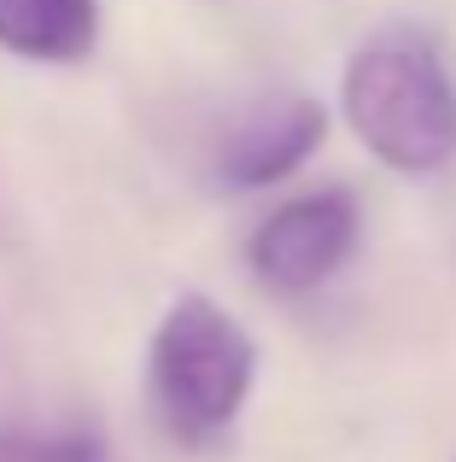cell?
I'll return each instance as SVG.
<instances>
[{
	"instance_id": "1",
	"label": "cell",
	"mask_w": 456,
	"mask_h": 462,
	"mask_svg": "<svg viewBox=\"0 0 456 462\" xmlns=\"http://www.w3.org/2000/svg\"><path fill=\"white\" fill-rule=\"evenodd\" d=\"M340 106L351 135L363 141L380 164L404 176L451 164L456 152V82L445 70L439 42L422 23H387L363 35L345 59Z\"/></svg>"
},
{
	"instance_id": "2",
	"label": "cell",
	"mask_w": 456,
	"mask_h": 462,
	"mask_svg": "<svg viewBox=\"0 0 456 462\" xmlns=\"http://www.w3.org/2000/svg\"><path fill=\"white\" fill-rule=\"evenodd\" d=\"M251 369H258V351H251L246 328L223 305L176 299L164 310L159 334H152L147 381H152V398H159V416L170 421L176 439L187 445L217 439L246 404Z\"/></svg>"
},
{
	"instance_id": "3",
	"label": "cell",
	"mask_w": 456,
	"mask_h": 462,
	"mask_svg": "<svg viewBox=\"0 0 456 462\" xmlns=\"http://www.w3.org/2000/svg\"><path fill=\"white\" fill-rule=\"evenodd\" d=\"M357 246V205L351 193L322 188L305 199L275 205L251 235V275L275 293H310L322 287Z\"/></svg>"
},
{
	"instance_id": "4",
	"label": "cell",
	"mask_w": 456,
	"mask_h": 462,
	"mask_svg": "<svg viewBox=\"0 0 456 462\" xmlns=\"http://www.w3.org/2000/svg\"><path fill=\"white\" fill-rule=\"evenodd\" d=\"M322 129H328V117L310 94H275L223 141V176L234 188H263V181L293 176L316 152Z\"/></svg>"
},
{
	"instance_id": "5",
	"label": "cell",
	"mask_w": 456,
	"mask_h": 462,
	"mask_svg": "<svg viewBox=\"0 0 456 462\" xmlns=\"http://www.w3.org/2000/svg\"><path fill=\"white\" fill-rule=\"evenodd\" d=\"M0 47L23 59H82L94 47V0H0Z\"/></svg>"
},
{
	"instance_id": "6",
	"label": "cell",
	"mask_w": 456,
	"mask_h": 462,
	"mask_svg": "<svg viewBox=\"0 0 456 462\" xmlns=\"http://www.w3.org/2000/svg\"><path fill=\"white\" fill-rule=\"evenodd\" d=\"M0 462H100L94 439L77 433H6L0 428Z\"/></svg>"
}]
</instances>
